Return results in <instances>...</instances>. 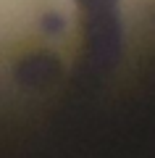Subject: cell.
Here are the masks:
<instances>
[{
  "instance_id": "1",
  "label": "cell",
  "mask_w": 155,
  "mask_h": 158,
  "mask_svg": "<svg viewBox=\"0 0 155 158\" xmlns=\"http://www.w3.org/2000/svg\"><path fill=\"white\" fill-rule=\"evenodd\" d=\"M82 8V24L87 37V53L97 66H111L121 48L118 0H76Z\"/></svg>"
}]
</instances>
